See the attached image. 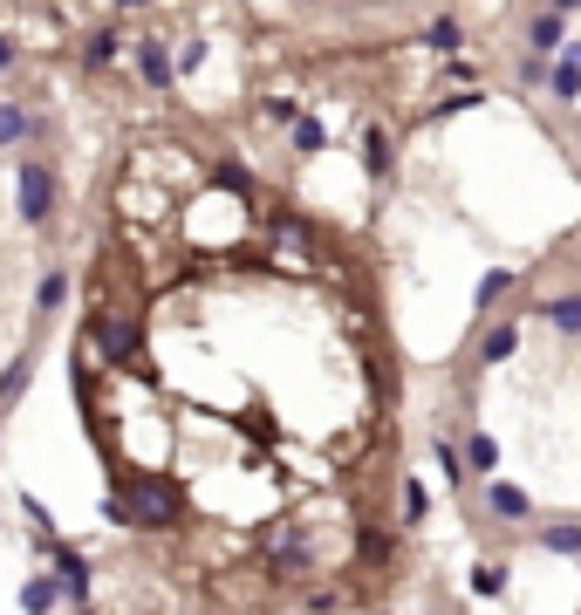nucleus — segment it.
<instances>
[{"label":"nucleus","mask_w":581,"mask_h":615,"mask_svg":"<svg viewBox=\"0 0 581 615\" xmlns=\"http://www.w3.org/2000/svg\"><path fill=\"white\" fill-rule=\"evenodd\" d=\"M294 144H301V150H322V123L301 117V123H294Z\"/></svg>","instance_id":"13"},{"label":"nucleus","mask_w":581,"mask_h":615,"mask_svg":"<svg viewBox=\"0 0 581 615\" xmlns=\"http://www.w3.org/2000/svg\"><path fill=\"white\" fill-rule=\"evenodd\" d=\"M547 547H554V554H581V527H554Z\"/></svg>","instance_id":"10"},{"label":"nucleus","mask_w":581,"mask_h":615,"mask_svg":"<svg viewBox=\"0 0 581 615\" xmlns=\"http://www.w3.org/2000/svg\"><path fill=\"white\" fill-rule=\"evenodd\" d=\"M493 512H507V520H526V493H520V485H493Z\"/></svg>","instance_id":"6"},{"label":"nucleus","mask_w":581,"mask_h":615,"mask_svg":"<svg viewBox=\"0 0 581 615\" xmlns=\"http://www.w3.org/2000/svg\"><path fill=\"white\" fill-rule=\"evenodd\" d=\"M513 349H520V336H513V328H493V336H486V363H507Z\"/></svg>","instance_id":"8"},{"label":"nucleus","mask_w":581,"mask_h":615,"mask_svg":"<svg viewBox=\"0 0 581 615\" xmlns=\"http://www.w3.org/2000/svg\"><path fill=\"white\" fill-rule=\"evenodd\" d=\"M547 315L561 322V328H574V336H581V301H574V294H568V301H547Z\"/></svg>","instance_id":"9"},{"label":"nucleus","mask_w":581,"mask_h":615,"mask_svg":"<svg viewBox=\"0 0 581 615\" xmlns=\"http://www.w3.org/2000/svg\"><path fill=\"white\" fill-rule=\"evenodd\" d=\"M104 349H110L117 363H123V355L137 349V328H131V322H104Z\"/></svg>","instance_id":"4"},{"label":"nucleus","mask_w":581,"mask_h":615,"mask_svg":"<svg viewBox=\"0 0 581 615\" xmlns=\"http://www.w3.org/2000/svg\"><path fill=\"white\" fill-rule=\"evenodd\" d=\"M534 48H561V21H554V14L534 21Z\"/></svg>","instance_id":"14"},{"label":"nucleus","mask_w":581,"mask_h":615,"mask_svg":"<svg viewBox=\"0 0 581 615\" xmlns=\"http://www.w3.org/2000/svg\"><path fill=\"white\" fill-rule=\"evenodd\" d=\"M62 588H69L75 602H83V595H89V560H75V554H62Z\"/></svg>","instance_id":"5"},{"label":"nucleus","mask_w":581,"mask_h":615,"mask_svg":"<svg viewBox=\"0 0 581 615\" xmlns=\"http://www.w3.org/2000/svg\"><path fill=\"white\" fill-rule=\"evenodd\" d=\"M21 602H28V608H48V602H56V581H28V588H21Z\"/></svg>","instance_id":"12"},{"label":"nucleus","mask_w":581,"mask_h":615,"mask_svg":"<svg viewBox=\"0 0 581 615\" xmlns=\"http://www.w3.org/2000/svg\"><path fill=\"white\" fill-rule=\"evenodd\" d=\"M424 506H432V499H424V485L411 479V485H403V520H424Z\"/></svg>","instance_id":"11"},{"label":"nucleus","mask_w":581,"mask_h":615,"mask_svg":"<svg viewBox=\"0 0 581 615\" xmlns=\"http://www.w3.org/2000/svg\"><path fill=\"white\" fill-rule=\"evenodd\" d=\"M137 62H144V83H150V89H165V83H171V62H165V48H158V41H144V56H137Z\"/></svg>","instance_id":"3"},{"label":"nucleus","mask_w":581,"mask_h":615,"mask_svg":"<svg viewBox=\"0 0 581 615\" xmlns=\"http://www.w3.org/2000/svg\"><path fill=\"white\" fill-rule=\"evenodd\" d=\"M123 512L144 520V527H179V499H171V485H158V479H137L131 493H123Z\"/></svg>","instance_id":"1"},{"label":"nucleus","mask_w":581,"mask_h":615,"mask_svg":"<svg viewBox=\"0 0 581 615\" xmlns=\"http://www.w3.org/2000/svg\"><path fill=\"white\" fill-rule=\"evenodd\" d=\"M14 62V41H0V69H8Z\"/></svg>","instance_id":"16"},{"label":"nucleus","mask_w":581,"mask_h":615,"mask_svg":"<svg viewBox=\"0 0 581 615\" xmlns=\"http://www.w3.org/2000/svg\"><path fill=\"white\" fill-rule=\"evenodd\" d=\"M554 8H581V0H554Z\"/></svg>","instance_id":"17"},{"label":"nucleus","mask_w":581,"mask_h":615,"mask_svg":"<svg viewBox=\"0 0 581 615\" xmlns=\"http://www.w3.org/2000/svg\"><path fill=\"white\" fill-rule=\"evenodd\" d=\"M28 137V110H14V102H0V144H21Z\"/></svg>","instance_id":"7"},{"label":"nucleus","mask_w":581,"mask_h":615,"mask_svg":"<svg viewBox=\"0 0 581 615\" xmlns=\"http://www.w3.org/2000/svg\"><path fill=\"white\" fill-rule=\"evenodd\" d=\"M48 205H56V178L41 165H28L21 171V219H48Z\"/></svg>","instance_id":"2"},{"label":"nucleus","mask_w":581,"mask_h":615,"mask_svg":"<svg viewBox=\"0 0 581 615\" xmlns=\"http://www.w3.org/2000/svg\"><path fill=\"white\" fill-rule=\"evenodd\" d=\"M493 458H499L493 438H472V466H479V472H493Z\"/></svg>","instance_id":"15"}]
</instances>
